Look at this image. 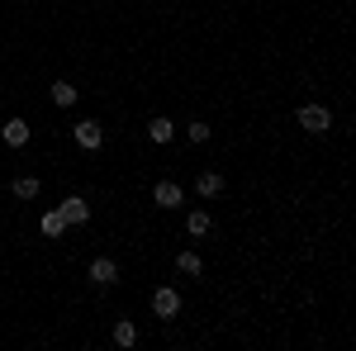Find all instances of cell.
I'll return each mask as SVG.
<instances>
[{"label":"cell","mask_w":356,"mask_h":351,"mask_svg":"<svg viewBox=\"0 0 356 351\" xmlns=\"http://www.w3.org/2000/svg\"><path fill=\"white\" fill-rule=\"evenodd\" d=\"M295 124H300L309 138H323L332 129V109L328 105H300L295 109Z\"/></svg>","instance_id":"6da1fadb"},{"label":"cell","mask_w":356,"mask_h":351,"mask_svg":"<svg viewBox=\"0 0 356 351\" xmlns=\"http://www.w3.org/2000/svg\"><path fill=\"white\" fill-rule=\"evenodd\" d=\"M152 313L171 323V318L181 313V290H176V285H157V290H152Z\"/></svg>","instance_id":"7a4b0ae2"},{"label":"cell","mask_w":356,"mask_h":351,"mask_svg":"<svg viewBox=\"0 0 356 351\" xmlns=\"http://www.w3.org/2000/svg\"><path fill=\"white\" fill-rule=\"evenodd\" d=\"M72 138H76V147H86V152H100V147H105V129H100V119H81V124L72 129Z\"/></svg>","instance_id":"3957f363"},{"label":"cell","mask_w":356,"mask_h":351,"mask_svg":"<svg viewBox=\"0 0 356 351\" xmlns=\"http://www.w3.org/2000/svg\"><path fill=\"white\" fill-rule=\"evenodd\" d=\"M86 275H90V285H100V290H110V285H119V261H114V256H95Z\"/></svg>","instance_id":"277c9868"},{"label":"cell","mask_w":356,"mask_h":351,"mask_svg":"<svg viewBox=\"0 0 356 351\" xmlns=\"http://www.w3.org/2000/svg\"><path fill=\"white\" fill-rule=\"evenodd\" d=\"M152 204H157V209H181V204H186V190L176 186V181H157V186H152Z\"/></svg>","instance_id":"5b68a950"},{"label":"cell","mask_w":356,"mask_h":351,"mask_svg":"<svg viewBox=\"0 0 356 351\" xmlns=\"http://www.w3.org/2000/svg\"><path fill=\"white\" fill-rule=\"evenodd\" d=\"M57 209H62V218H67V228H76V223H90V199H86V195H67Z\"/></svg>","instance_id":"8992f818"},{"label":"cell","mask_w":356,"mask_h":351,"mask_svg":"<svg viewBox=\"0 0 356 351\" xmlns=\"http://www.w3.org/2000/svg\"><path fill=\"white\" fill-rule=\"evenodd\" d=\"M195 195H200L204 204L219 199V195H223V176H219V171H200V176H195Z\"/></svg>","instance_id":"52a82bcc"},{"label":"cell","mask_w":356,"mask_h":351,"mask_svg":"<svg viewBox=\"0 0 356 351\" xmlns=\"http://www.w3.org/2000/svg\"><path fill=\"white\" fill-rule=\"evenodd\" d=\"M0 138H5V147H24L29 138H33V129H29L24 119H5L0 124Z\"/></svg>","instance_id":"ba28073f"},{"label":"cell","mask_w":356,"mask_h":351,"mask_svg":"<svg viewBox=\"0 0 356 351\" xmlns=\"http://www.w3.org/2000/svg\"><path fill=\"white\" fill-rule=\"evenodd\" d=\"M10 195H15V199H38V195H43V181H38V176H15V181H10Z\"/></svg>","instance_id":"9c48e42d"},{"label":"cell","mask_w":356,"mask_h":351,"mask_svg":"<svg viewBox=\"0 0 356 351\" xmlns=\"http://www.w3.org/2000/svg\"><path fill=\"white\" fill-rule=\"evenodd\" d=\"M209 228H214V214H209V209H191V214H186V233H191V238H204Z\"/></svg>","instance_id":"30bf717a"},{"label":"cell","mask_w":356,"mask_h":351,"mask_svg":"<svg viewBox=\"0 0 356 351\" xmlns=\"http://www.w3.org/2000/svg\"><path fill=\"white\" fill-rule=\"evenodd\" d=\"M147 138H152V142H157V147H166V142H171V138H176V124H171V119H166V114H157V119H152V124H147Z\"/></svg>","instance_id":"8fae6325"},{"label":"cell","mask_w":356,"mask_h":351,"mask_svg":"<svg viewBox=\"0 0 356 351\" xmlns=\"http://www.w3.org/2000/svg\"><path fill=\"white\" fill-rule=\"evenodd\" d=\"M38 233H43V238H62V233H67V218H62V209H48V214L38 218Z\"/></svg>","instance_id":"7c38bea8"},{"label":"cell","mask_w":356,"mask_h":351,"mask_svg":"<svg viewBox=\"0 0 356 351\" xmlns=\"http://www.w3.org/2000/svg\"><path fill=\"white\" fill-rule=\"evenodd\" d=\"M48 95H53V105H57V109H72V105H76V95H81V90H76L72 81H53V90H48Z\"/></svg>","instance_id":"4fadbf2b"},{"label":"cell","mask_w":356,"mask_h":351,"mask_svg":"<svg viewBox=\"0 0 356 351\" xmlns=\"http://www.w3.org/2000/svg\"><path fill=\"white\" fill-rule=\"evenodd\" d=\"M176 270L195 280V275H204V261H200V252H176Z\"/></svg>","instance_id":"5bb4252c"},{"label":"cell","mask_w":356,"mask_h":351,"mask_svg":"<svg viewBox=\"0 0 356 351\" xmlns=\"http://www.w3.org/2000/svg\"><path fill=\"white\" fill-rule=\"evenodd\" d=\"M114 347H138V323L134 318H119V323H114Z\"/></svg>","instance_id":"9a60e30c"},{"label":"cell","mask_w":356,"mask_h":351,"mask_svg":"<svg viewBox=\"0 0 356 351\" xmlns=\"http://www.w3.org/2000/svg\"><path fill=\"white\" fill-rule=\"evenodd\" d=\"M186 138H191L195 147H204V142H209V138H214V129H209V124H204V119H191V124H186Z\"/></svg>","instance_id":"2e32d148"}]
</instances>
